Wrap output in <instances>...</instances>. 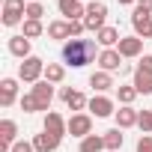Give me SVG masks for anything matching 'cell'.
Here are the masks:
<instances>
[{"instance_id": "16", "label": "cell", "mask_w": 152, "mask_h": 152, "mask_svg": "<svg viewBox=\"0 0 152 152\" xmlns=\"http://www.w3.org/2000/svg\"><path fill=\"white\" fill-rule=\"evenodd\" d=\"M18 99V78H3L0 81V107H12Z\"/></svg>"}, {"instance_id": "1", "label": "cell", "mask_w": 152, "mask_h": 152, "mask_svg": "<svg viewBox=\"0 0 152 152\" xmlns=\"http://www.w3.org/2000/svg\"><path fill=\"white\" fill-rule=\"evenodd\" d=\"M93 60H99L93 39H69V42H63V63H66V66L84 69V66L93 63Z\"/></svg>"}, {"instance_id": "4", "label": "cell", "mask_w": 152, "mask_h": 152, "mask_svg": "<svg viewBox=\"0 0 152 152\" xmlns=\"http://www.w3.org/2000/svg\"><path fill=\"white\" fill-rule=\"evenodd\" d=\"M3 27H18L27 21V3L24 0H3Z\"/></svg>"}, {"instance_id": "8", "label": "cell", "mask_w": 152, "mask_h": 152, "mask_svg": "<svg viewBox=\"0 0 152 152\" xmlns=\"http://www.w3.org/2000/svg\"><path fill=\"white\" fill-rule=\"evenodd\" d=\"M57 9H60L63 21H84V15H87L84 0H57Z\"/></svg>"}, {"instance_id": "24", "label": "cell", "mask_w": 152, "mask_h": 152, "mask_svg": "<svg viewBox=\"0 0 152 152\" xmlns=\"http://www.w3.org/2000/svg\"><path fill=\"white\" fill-rule=\"evenodd\" d=\"M78 149H81V152H104V137H102V134H90V137L81 140Z\"/></svg>"}, {"instance_id": "11", "label": "cell", "mask_w": 152, "mask_h": 152, "mask_svg": "<svg viewBox=\"0 0 152 152\" xmlns=\"http://www.w3.org/2000/svg\"><path fill=\"white\" fill-rule=\"evenodd\" d=\"M60 99H63V102H66V107H69V110H75V113H84V107H90L87 96H84L81 90H72V87H63V90H60Z\"/></svg>"}, {"instance_id": "3", "label": "cell", "mask_w": 152, "mask_h": 152, "mask_svg": "<svg viewBox=\"0 0 152 152\" xmlns=\"http://www.w3.org/2000/svg\"><path fill=\"white\" fill-rule=\"evenodd\" d=\"M104 21H107V3H102V0H90V3H87V15H84V27L93 30V33H99L102 27H107Z\"/></svg>"}, {"instance_id": "30", "label": "cell", "mask_w": 152, "mask_h": 152, "mask_svg": "<svg viewBox=\"0 0 152 152\" xmlns=\"http://www.w3.org/2000/svg\"><path fill=\"white\" fill-rule=\"evenodd\" d=\"M137 125H140V131H143V134H152V110H140Z\"/></svg>"}, {"instance_id": "23", "label": "cell", "mask_w": 152, "mask_h": 152, "mask_svg": "<svg viewBox=\"0 0 152 152\" xmlns=\"http://www.w3.org/2000/svg\"><path fill=\"white\" fill-rule=\"evenodd\" d=\"M45 81L48 84H63L66 81V66L63 63H48L45 66Z\"/></svg>"}, {"instance_id": "5", "label": "cell", "mask_w": 152, "mask_h": 152, "mask_svg": "<svg viewBox=\"0 0 152 152\" xmlns=\"http://www.w3.org/2000/svg\"><path fill=\"white\" fill-rule=\"evenodd\" d=\"M131 27H134V36H140L143 42L152 39V12L143 9V6H134V12H131Z\"/></svg>"}, {"instance_id": "22", "label": "cell", "mask_w": 152, "mask_h": 152, "mask_svg": "<svg viewBox=\"0 0 152 152\" xmlns=\"http://www.w3.org/2000/svg\"><path fill=\"white\" fill-rule=\"evenodd\" d=\"M102 137H104V149H107V152H119V149H122V143H125L122 128H110V131H104Z\"/></svg>"}, {"instance_id": "32", "label": "cell", "mask_w": 152, "mask_h": 152, "mask_svg": "<svg viewBox=\"0 0 152 152\" xmlns=\"http://www.w3.org/2000/svg\"><path fill=\"white\" fill-rule=\"evenodd\" d=\"M137 72H143V75H152V54H143V57H140V63H137Z\"/></svg>"}, {"instance_id": "27", "label": "cell", "mask_w": 152, "mask_h": 152, "mask_svg": "<svg viewBox=\"0 0 152 152\" xmlns=\"http://www.w3.org/2000/svg\"><path fill=\"white\" fill-rule=\"evenodd\" d=\"M21 33H24L27 39H39V36L45 33V24H42V21H30V18H27V21L21 24Z\"/></svg>"}, {"instance_id": "19", "label": "cell", "mask_w": 152, "mask_h": 152, "mask_svg": "<svg viewBox=\"0 0 152 152\" xmlns=\"http://www.w3.org/2000/svg\"><path fill=\"white\" fill-rule=\"evenodd\" d=\"M60 140H63V137H57V134H51V131H42V134L33 137V146H36V152H57V149H60Z\"/></svg>"}, {"instance_id": "7", "label": "cell", "mask_w": 152, "mask_h": 152, "mask_svg": "<svg viewBox=\"0 0 152 152\" xmlns=\"http://www.w3.org/2000/svg\"><path fill=\"white\" fill-rule=\"evenodd\" d=\"M30 93H33V99H36V107H39L42 113H48V110H51V102H54V84H48V81L42 78L39 84L30 87Z\"/></svg>"}, {"instance_id": "17", "label": "cell", "mask_w": 152, "mask_h": 152, "mask_svg": "<svg viewBox=\"0 0 152 152\" xmlns=\"http://www.w3.org/2000/svg\"><path fill=\"white\" fill-rule=\"evenodd\" d=\"M113 116H116V128H122V131H125V128H134V125H137L140 110H134V104H122Z\"/></svg>"}, {"instance_id": "33", "label": "cell", "mask_w": 152, "mask_h": 152, "mask_svg": "<svg viewBox=\"0 0 152 152\" xmlns=\"http://www.w3.org/2000/svg\"><path fill=\"white\" fill-rule=\"evenodd\" d=\"M137 152H152V134H140V140H137Z\"/></svg>"}, {"instance_id": "35", "label": "cell", "mask_w": 152, "mask_h": 152, "mask_svg": "<svg viewBox=\"0 0 152 152\" xmlns=\"http://www.w3.org/2000/svg\"><path fill=\"white\" fill-rule=\"evenodd\" d=\"M137 6H143V9H149V12H152V0H137Z\"/></svg>"}, {"instance_id": "37", "label": "cell", "mask_w": 152, "mask_h": 152, "mask_svg": "<svg viewBox=\"0 0 152 152\" xmlns=\"http://www.w3.org/2000/svg\"><path fill=\"white\" fill-rule=\"evenodd\" d=\"M30 3H33V0H30Z\"/></svg>"}, {"instance_id": "20", "label": "cell", "mask_w": 152, "mask_h": 152, "mask_svg": "<svg viewBox=\"0 0 152 152\" xmlns=\"http://www.w3.org/2000/svg\"><path fill=\"white\" fill-rule=\"evenodd\" d=\"M119 39H122V36H119V30H116V27H110V24H107V27H102V30L96 33V42H99L102 48H116V45H119Z\"/></svg>"}, {"instance_id": "10", "label": "cell", "mask_w": 152, "mask_h": 152, "mask_svg": "<svg viewBox=\"0 0 152 152\" xmlns=\"http://www.w3.org/2000/svg\"><path fill=\"white\" fill-rule=\"evenodd\" d=\"M96 63H99V69H102V72H110V75H113L116 69H122V66H125V63H122V54H119L116 48H102Z\"/></svg>"}, {"instance_id": "26", "label": "cell", "mask_w": 152, "mask_h": 152, "mask_svg": "<svg viewBox=\"0 0 152 152\" xmlns=\"http://www.w3.org/2000/svg\"><path fill=\"white\" fill-rule=\"evenodd\" d=\"M137 96H140V93L134 90V84H119V87H116V99H119V104H134Z\"/></svg>"}, {"instance_id": "31", "label": "cell", "mask_w": 152, "mask_h": 152, "mask_svg": "<svg viewBox=\"0 0 152 152\" xmlns=\"http://www.w3.org/2000/svg\"><path fill=\"white\" fill-rule=\"evenodd\" d=\"M9 152H36V146H33V140H15Z\"/></svg>"}, {"instance_id": "21", "label": "cell", "mask_w": 152, "mask_h": 152, "mask_svg": "<svg viewBox=\"0 0 152 152\" xmlns=\"http://www.w3.org/2000/svg\"><path fill=\"white\" fill-rule=\"evenodd\" d=\"M48 39H57V42H69V39H72L69 21H51V24H48Z\"/></svg>"}, {"instance_id": "29", "label": "cell", "mask_w": 152, "mask_h": 152, "mask_svg": "<svg viewBox=\"0 0 152 152\" xmlns=\"http://www.w3.org/2000/svg\"><path fill=\"white\" fill-rule=\"evenodd\" d=\"M42 15H45V6L39 3V0L27 3V18H30V21H42Z\"/></svg>"}, {"instance_id": "18", "label": "cell", "mask_w": 152, "mask_h": 152, "mask_svg": "<svg viewBox=\"0 0 152 152\" xmlns=\"http://www.w3.org/2000/svg\"><path fill=\"white\" fill-rule=\"evenodd\" d=\"M90 87L99 93V96H104L107 90H113L116 84H113V75L110 72H102V69H96L93 75H90Z\"/></svg>"}, {"instance_id": "13", "label": "cell", "mask_w": 152, "mask_h": 152, "mask_svg": "<svg viewBox=\"0 0 152 152\" xmlns=\"http://www.w3.org/2000/svg\"><path fill=\"white\" fill-rule=\"evenodd\" d=\"M42 131H51V134H57V137H66V134H69V119H63L57 110H48L45 119H42Z\"/></svg>"}, {"instance_id": "12", "label": "cell", "mask_w": 152, "mask_h": 152, "mask_svg": "<svg viewBox=\"0 0 152 152\" xmlns=\"http://www.w3.org/2000/svg\"><path fill=\"white\" fill-rule=\"evenodd\" d=\"M90 113H93L96 119H107V116L116 113V104H113V99H107V96H93V99H90Z\"/></svg>"}, {"instance_id": "9", "label": "cell", "mask_w": 152, "mask_h": 152, "mask_svg": "<svg viewBox=\"0 0 152 152\" xmlns=\"http://www.w3.org/2000/svg\"><path fill=\"white\" fill-rule=\"evenodd\" d=\"M116 51L122 54V60H137V57H143V39L140 36H122Z\"/></svg>"}, {"instance_id": "36", "label": "cell", "mask_w": 152, "mask_h": 152, "mask_svg": "<svg viewBox=\"0 0 152 152\" xmlns=\"http://www.w3.org/2000/svg\"><path fill=\"white\" fill-rule=\"evenodd\" d=\"M119 6H137V0H116Z\"/></svg>"}, {"instance_id": "2", "label": "cell", "mask_w": 152, "mask_h": 152, "mask_svg": "<svg viewBox=\"0 0 152 152\" xmlns=\"http://www.w3.org/2000/svg\"><path fill=\"white\" fill-rule=\"evenodd\" d=\"M45 60L42 57H27V60H21V66H18V81H24V84H39L42 78H45Z\"/></svg>"}, {"instance_id": "25", "label": "cell", "mask_w": 152, "mask_h": 152, "mask_svg": "<svg viewBox=\"0 0 152 152\" xmlns=\"http://www.w3.org/2000/svg\"><path fill=\"white\" fill-rule=\"evenodd\" d=\"M131 84H134V90H137L140 96H149V93H152V75H143V72H134V78H131Z\"/></svg>"}, {"instance_id": "15", "label": "cell", "mask_w": 152, "mask_h": 152, "mask_svg": "<svg viewBox=\"0 0 152 152\" xmlns=\"http://www.w3.org/2000/svg\"><path fill=\"white\" fill-rule=\"evenodd\" d=\"M6 48H9V54H12V57H18V60H27V57H33V54H30V51H33V45H30V39H27L24 33H18V36H9Z\"/></svg>"}, {"instance_id": "6", "label": "cell", "mask_w": 152, "mask_h": 152, "mask_svg": "<svg viewBox=\"0 0 152 152\" xmlns=\"http://www.w3.org/2000/svg\"><path fill=\"white\" fill-rule=\"evenodd\" d=\"M69 134L78 137V140L90 137L93 134V113H72L69 116Z\"/></svg>"}, {"instance_id": "14", "label": "cell", "mask_w": 152, "mask_h": 152, "mask_svg": "<svg viewBox=\"0 0 152 152\" xmlns=\"http://www.w3.org/2000/svg\"><path fill=\"white\" fill-rule=\"evenodd\" d=\"M18 140V122L15 119H0V152H9Z\"/></svg>"}, {"instance_id": "34", "label": "cell", "mask_w": 152, "mask_h": 152, "mask_svg": "<svg viewBox=\"0 0 152 152\" xmlns=\"http://www.w3.org/2000/svg\"><path fill=\"white\" fill-rule=\"evenodd\" d=\"M69 30H72V39H81L87 27H84V21H69Z\"/></svg>"}, {"instance_id": "28", "label": "cell", "mask_w": 152, "mask_h": 152, "mask_svg": "<svg viewBox=\"0 0 152 152\" xmlns=\"http://www.w3.org/2000/svg\"><path fill=\"white\" fill-rule=\"evenodd\" d=\"M18 104H21V110H24V113H39V107H36V99H33V93H24V96L18 99Z\"/></svg>"}]
</instances>
